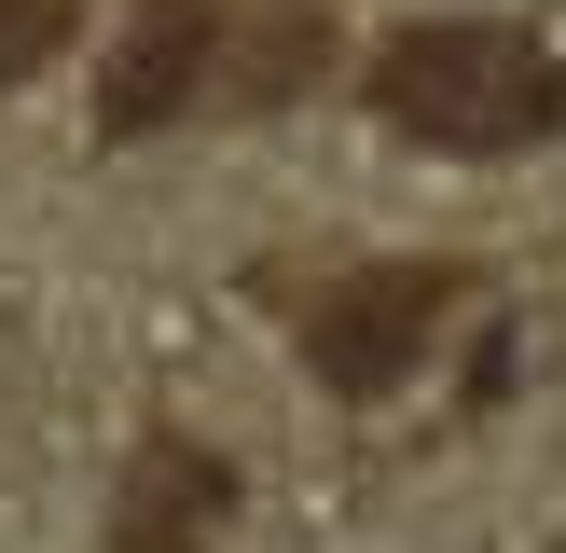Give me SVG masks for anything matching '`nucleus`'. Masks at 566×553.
Segmentation results:
<instances>
[{"mask_svg": "<svg viewBox=\"0 0 566 553\" xmlns=\"http://www.w3.org/2000/svg\"><path fill=\"white\" fill-rule=\"evenodd\" d=\"M374 111L429 153H525V138L566 125V55L539 28H484V14H442L401 28L374 55Z\"/></svg>", "mask_w": 566, "mask_h": 553, "instance_id": "f257e3e1", "label": "nucleus"}, {"mask_svg": "<svg viewBox=\"0 0 566 553\" xmlns=\"http://www.w3.org/2000/svg\"><path fill=\"white\" fill-rule=\"evenodd\" d=\"M470 291V263H359L346 291L304 304V359H318L332 401H387V387H415V359H429L442 304Z\"/></svg>", "mask_w": 566, "mask_h": 553, "instance_id": "f03ea898", "label": "nucleus"}, {"mask_svg": "<svg viewBox=\"0 0 566 553\" xmlns=\"http://www.w3.org/2000/svg\"><path fill=\"white\" fill-rule=\"evenodd\" d=\"M235 55H249V14H235V0H138L125 55L97 70V125L111 138H153V125H180V111L235 97V83H249Z\"/></svg>", "mask_w": 566, "mask_h": 553, "instance_id": "7ed1b4c3", "label": "nucleus"}, {"mask_svg": "<svg viewBox=\"0 0 566 553\" xmlns=\"http://www.w3.org/2000/svg\"><path fill=\"white\" fill-rule=\"evenodd\" d=\"M221 512H235V470L208 442H138L111 498V553H221Z\"/></svg>", "mask_w": 566, "mask_h": 553, "instance_id": "20e7f679", "label": "nucleus"}, {"mask_svg": "<svg viewBox=\"0 0 566 553\" xmlns=\"http://www.w3.org/2000/svg\"><path fill=\"white\" fill-rule=\"evenodd\" d=\"M70 28H83V0H0V83L55 70V55H70Z\"/></svg>", "mask_w": 566, "mask_h": 553, "instance_id": "39448f33", "label": "nucleus"}]
</instances>
